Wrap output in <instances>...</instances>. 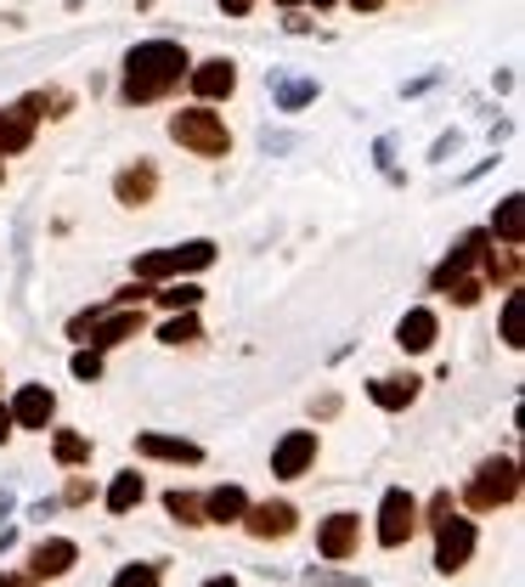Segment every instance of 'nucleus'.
<instances>
[{"label": "nucleus", "mask_w": 525, "mask_h": 587, "mask_svg": "<svg viewBox=\"0 0 525 587\" xmlns=\"http://www.w3.org/2000/svg\"><path fill=\"white\" fill-rule=\"evenodd\" d=\"M181 74H192L187 46H176V40H142V46H130V57H124L119 96H124V103H158L164 91L181 85Z\"/></svg>", "instance_id": "f257e3e1"}, {"label": "nucleus", "mask_w": 525, "mask_h": 587, "mask_svg": "<svg viewBox=\"0 0 525 587\" xmlns=\"http://www.w3.org/2000/svg\"><path fill=\"white\" fill-rule=\"evenodd\" d=\"M170 136L187 153H199V158H226V153H232V130H226L220 113H210V108H181L170 119Z\"/></svg>", "instance_id": "f03ea898"}, {"label": "nucleus", "mask_w": 525, "mask_h": 587, "mask_svg": "<svg viewBox=\"0 0 525 587\" xmlns=\"http://www.w3.org/2000/svg\"><path fill=\"white\" fill-rule=\"evenodd\" d=\"M215 266V243L210 238H192L181 249H153V254H136V283H164V277H181V272H204Z\"/></svg>", "instance_id": "7ed1b4c3"}, {"label": "nucleus", "mask_w": 525, "mask_h": 587, "mask_svg": "<svg viewBox=\"0 0 525 587\" xmlns=\"http://www.w3.org/2000/svg\"><path fill=\"white\" fill-rule=\"evenodd\" d=\"M520 498V464L514 458H486L480 469H475V480H469V492H464V503L469 508H503V503H514Z\"/></svg>", "instance_id": "20e7f679"}, {"label": "nucleus", "mask_w": 525, "mask_h": 587, "mask_svg": "<svg viewBox=\"0 0 525 587\" xmlns=\"http://www.w3.org/2000/svg\"><path fill=\"white\" fill-rule=\"evenodd\" d=\"M469 553H475V519H446V526L435 531V571L441 576H457L469 565Z\"/></svg>", "instance_id": "39448f33"}, {"label": "nucleus", "mask_w": 525, "mask_h": 587, "mask_svg": "<svg viewBox=\"0 0 525 587\" xmlns=\"http://www.w3.org/2000/svg\"><path fill=\"white\" fill-rule=\"evenodd\" d=\"M413 531H418V503L396 486V492H384V503H379V542L384 548H402Z\"/></svg>", "instance_id": "423d86ee"}, {"label": "nucleus", "mask_w": 525, "mask_h": 587, "mask_svg": "<svg viewBox=\"0 0 525 587\" xmlns=\"http://www.w3.org/2000/svg\"><path fill=\"white\" fill-rule=\"evenodd\" d=\"M294 526H300V514H294V503H249L243 508V531L272 542V537H294Z\"/></svg>", "instance_id": "0eeeda50"}, {"label": "nucleus", "mask_w": 525, "mask_h": 587, "mask_svg": "<svg viewBox=\"0 0 525 587\" xmlns=\"http://www.w3.org/2000/svg\"><path fill=\"white\" fill-rule=\"evenodd\" d=\"M187 80H192V96H199V103H220V96L238 91V62H232V57H210V62H199Z\"/></svg>", "instance_id": "6e6552de"}, {"label": "nucleus", "mask_w": 525, "mask_h": 587, "mask_svg": "<svg viewBox=\"0 0 525 587\" xmlns=\"http://www.w3.org/2000/svg\"><path fill=\"white\" fill-rule=\"evenodd\" d=\"M311 464H317V435H311V430L283 435L277 452H272V475H277V480H300Z\"/></svg>", "instance_id": "1a4fd4ad"}, {"label": "nucleus", "mask_w": 525, "mask_h": 587, "mask_svg": "<svg viewBox=\"0 0 525 587\" xmlns=\"http://www.w3.org/2000/svg\"><path fill=\"white\" fill-rule=\"evenodd\" d=\"M7 412H12V430H46L51 412H57V396H51L46 384H23Z\"/></svg>", "instance_id": "9d476101"}, {"label": "nucleus", "mask_w": 525, "mask_h": 587, "mask_svg": "<svg viewBox=\"0 0 525 587\" xmlns=\"http://www.w3.org/2000/svg\"><path fill=\"white\" fill-rule=\"evenodd\" d=\"M356 537H362V519H356V514H327L322 531H317V553H322V560H350Z\"/></svg>", "instance_id": "9b49d317"}, {"label": "nucleus", "mask_w": 525, "mask_h": 587, "mask_svg": "<svg viewBox=\"0 0 525 587\" xmlns=\"http://www.w3.org/2000/svg\"><path fill=\"white\" fill-rule=\"evenodd\" d=\"M85 334H91V350H114V345L142 334V311H103Z\"/></svg>", "instance_id": "f8f14e48"}, {"label": "nucleus", "mask_w": 525, "mask_h": 587, "mask_svg": "<svg viewBox=\"0 0 525 587\" xmlns=\"http://www.w3.org/2000/svg\"><path fill=\"white\" fill-rule=\"evenodd\" d=\"M486 249H491V238H486V232H464V238H457V249L435 266V288H446V283H457V277H469V266H475V260H480Z\"/></svg>", "instance_id": "ddd939ff"}, {"label": "nucleus", "mask_w": 525, "mask_h": 587, "mask_svg": "<svg viewBox=\"0 0 525 587\" xmlns=\"http://www.w3.org/2000/svg\"><path fill=\"white\" fill-rule=\"evenodd\" d=\"M114 192H119V204L142 209V204H153V192H158V170L147 165V158H136L130 170H119V176H114Z\"/></svg>", "instance_id": "4468645a"}, {"label": "nucleus", "mask_w": 525, "mask_h": 587, "mask_svg": "<svg viewBox=\"0 0 525 587\" xmlns=\"http://www.w3.org/2000/svg\"><path fill=\"white\" fill-rule=\"evenodd\" d=\"M74 560H80V548H74L69 537H51V542L35 548V560H28V576H35V582H46V576H69Z\"/></svg>", "instance_id": "2eb2a0df"}, {"label": "nucleus", "mask_w": 525, "mask_h": 587, "mask_svg": "<svg viewBox=\"0 0 525 587\" xmlns=\"http://www.w3.org/2000/svg\"><path fill=\"white\" fill-rule=\"evenodd\" d=\"M28 142H35V113H28L23 103L17 108H0V158L23 153Z\"/></svg>", "instance_id": "dca6fc26"}, {"label": "nucleus", "mask_w": 525, "mask_h": 587, "mask_svg": "<svg viewBox=\"0 0 525 587\" xmlns=\"http://www.w3.org/2000/svg\"><path fill=\"white\" fill-rule=\"evenodd\" d=\"M136 452L142 458H164V464H199L204 458L192 441H176V435H136Z\"/></svg>", "instance_id": "f3484780"}, {"label": "nucleus", "mask_w": 525, "mask_h": 587, "mask_svg": "<svg viewBox=\"0 0 525 587\" xmlns=\"http://www.w3.org/2000/svg\"><path fill=\"white\" fill-rule=\"evenodd\" d=\"M435 334H441L435 311H423V306H418V311H407V316H402L396 345H402V350H430V345H435Z\"/></svg>", "instance_id": "a211bd4d"}, {"label": "nucleus", "mask_w": 525, "mask_h": 587, "mask_svg": "<svg viewBox=\"0 0 525 587\" xmlns=\"http://www.w3.org/2000/svg\"><path fill=\"white\" fill-rule=\"evenodd\" d=\"M249 498H243V486H215V492L204 498V526L215 519V526H232V519H243Z\"/></svg>", "instance_id": "6ab92c4d"}, {"label": "nucleus", "mask_w": 525, "mask_h": 587, "mask_svg": "<svg viewBox=\"0 0 525 587\" xmlns=\"http://www.w3.org/2000/svg\"><path fill=\"white\" fill-rule=\"evenodd\" d=\"M368 396L384 407V412H402V407H413L418 402V379L407 373V379H373L368 384Z\"/></svg>", "instance_id": "aec40b11"}, {"label": "nucleus", "mask_w": 525, "mask_h": 587, "mask_svg": "<svg viewBox=\"0 0 525 587\" xmlns=\"http://www.w3.org/2000/svg\"><path fill=\"white\" fill-rule=\"evenodd\" d=\"M486 238H503V249H520V238H525V199L520 192L498 204V220H491Z\"/></svg>", "instance_id": "412c9836"}, {"label": "nucleus", "mask_w": 525, "mask_h": 587, "mask_svg": "<svg viewBox=\"0 0 525 587\" xmlns=\"http://www.w3.org/2000/svg\"><path fill=\"white\" fill-rule=\"evenodd\" d=\"M486 277L503 283V288H520V249H486Z\"/></svg>", "instance_id": "4be33fe9"}, {"label": "nucleus", "mask_w": 525, "mask_h": 587, "mask_svg": "<svg viewBox=\"0 0 525 587\" xmlns=\"http://www.w3.org/2000/svg\"><path fill=\"white\" fill-rule=\"evenodd\" d=\"M142 498H147V480H142V475H119V480L108 486V508H114V514H130Z\"/></svg>", "instance_id": "5701e85b"}, {"label": "nucleus", "mask_w": 525, "mask_h": 587, "mask_svg": "<svg viewBox=\"0 0 525 587\" xmlns=\"http://www.w3.org/2000/svg\"><path fill=\"white\" fill-rule=\"evenodd\" d=\"M503 345H514V350L525 345V294L520 288L503 300Z\"/></svg>", "instance_id": "b1692460"}, {"label": "nucleus", "mask_w": 525, "mask_h": 587, "mask_svg": "<svg viewBox=\"0 0 525 587\" xmlns=\"http://www.w3.org/2000/svg\"><path fill=\"white\" fill-rule=\"evenodd\" d=\"M51 452H57V464H62V469H74V464H85V458H91V441H85V435H74V430H57Z\"/></svg>", "instance_id": "393cba45"}, {"label": "nucleus", "mask_w": 525, "mask_h": 587, "mask_svg": "<svg viewBox=\"0 0 525 587\" xmlns=\"http://www.w3.org/2000/svg\"><path fill=\"white\" fill-rule=\"evenodd\" d=\"M158 339H164V345H192V339H199V316H192V311H176V316L158 328Z\"/></svg>", "instance_id": "a878e982"}, {"label": "nucleus", "mask_w": 525, "mask_h": 587, "mask_svg": "<svg viewBox=\"0 0 525 587\" xmlns=\"http://www.w3.org/2000/svg\"><path fill=\"white\" fill-rule=\"evenodd\" d=\"M164 508H170L181 526H204V498H192V492H170V498H164Z\"/></svg>", "instance_id": "bb28decb"}, {"label": "nucleus", "mask_w": 525, "mask_h": 587, "mask_svg": "<svg viewBox=\"0 0 525 587\" xmlns=\"http://www.w3.org/2000/svg\"><path fill=\"white\" fill-rule=\"evenodd\" d=\"M199 300H204L199 283H176V288L158 294V306H170V311H199Z\"/></svg>", "instance_id": "cd10ccee"}, {"label": "nucleus", "mask_w": 525, "mask_h": 587, "mask_svg": "<svg viewBox=\"0 0 525 587\" xmlns=\"http://www.w3.org/2000/svg\"><path fill=\"white\" fill-rule=\"evenodd\" d=\"M114 587H158V571H153V565H124V571L114 576Z\"/></svg>", "instance_id": "c85d7f7f"}, {"label": "nucleus", "mask_w": 525, "mask_h": 587, "mask_svg": "<svg viewBox=\"0 0 525 587\" xmlns=\"http://www.w3.org/2000/svg\"><path fill=\"white\" fill-rule=\"evenodd\" d=\"M446 294H452L457 306H475L480 300V277H457V283H446Z\"/></svg>", "instance_id": "c756f323"}, {"label": "nucleus", "mask_w": 525, "mask_h": 587, "mask_svg": "<svg viewBox=\"0 0 525 587\" xmlns=\"http://www.w3.org/2000/svg\"><path fill=\"white\" fill-rule=\"evenodd\" d=\"M74 373L96 384V379H103V350H80V356H74Z\"/></svg>", "instance_id": "7c9ffc66"}, {"label": "nucleus", "mask_w": 525, "mask_h": 587, "mask_svg": "<svg viewBox=\"0 0 525 587\" xmlns=\"http://www.w3.org/2000/svg\"><path fill=\"white\" fill-rule=\"evenodd\" d=\"M277 96H283V108H300V103H311V96H317V85H283Z\"/></svg>", "instance_id": "2f4dec72"}, {"label": "nucleus", "mask_w": 525, "mask_h": 587, "mask_svg": "<svg viewBox=\"0 0 525 587\" xmlns=\"http://www.w3.org/2000/svg\"><path fill=\"white\" fill-rule=\"evenodd\" d=\"M446 519H452V492H441V498L430 503V526H435V531L446 526Z\"/></svg>", "instance_id": "473e14b6"}, {"label": "nucleus", "mask_w": 525, "mask_h": 587, "mask_svg": "<svg viewBox=\"0 0 525 587\" xmlns=\"http://www.w3.org/2000/svg\"><path fill=\"white\" fill-rule=\"evenodd\" d=\"M0 587H35V576H23V571H0Z\"/></svg>", "instance_id": "72a5a7b5"}, {"label": "nucleus", "mask_w": 525, "mask_h": 587, "mask_svg": "<svg viewBox=\"0 0 525 587\" xmlns=\"http://www.w3.org/2000/svg\"><path fill=\"white\" fill-rule=\"evenodd\" d=\"M85 498H91V480L74 475V480H69V503H85Z\"/></svg>", "instance_id": "f704fd0d"}, {"label": "nucleus", "mask_w": 525, "mask_h": 587, "mask_svg": "<svg viewBox=\"0 0 525 587\" xmlns=\"http://www.w3.org/2000/svg\"><path fill=\"white\" fill-rule=\"evenodd\" d=\"M311 582H322V587H356V582H345V576H327V571H311Z\"/></svg>", "instance_id": "c9c22d12"}, {"label": "nucleus", "mask_w": 525, "mask_h": 587, "mask_svg": "<svg viewBox=\"0 0 525 587\" xmlns=\"http://www.w3.org/2000/svg\"><path fill=\"white\" fill-rule=\"evenodd\" d=\"M220 7H226V12H232V17H243V12L254 7V0H220Z\"/></svg>", "instance_id": "e433bc0d"}, {"label": "nucleus", "mask_w": 525, "mask_h": 587, "mask_svg": "<svg viewBox=\"0 0 525 587\" xmlns=\"http://www.w3.org/2000/svg\"><path fill=\"white\" fill-rule=\"evenodd\" d=\"M7 435H12V412H7V407H0V441H7Z\"/></svg>", "instance_id": "4c0bfd02"}, {"label": "nucleus", "mask_w": 525, "mask_h": 587, "mask_svg": "<svg viewBox=\"0 0 525 587\" xmlns=\"http://www.w3.org/2000/svg\"><path fill=\"white\" fill-rule=\"evenodd\" d=\"M204 587H238V582H232V576H210Z\"/></svg>", "instance_id": "58836bf2"}, {"label": "nucleus", "mask_w": 525, "mask_h": 587, "mask_svg": "<svg viewBox=\"0 0 525 587\" xmlns=\"http://www.w3.org/2000/svg\"><path fill=\"white\" fill-rule=\"evenodd\" d=\"M350 7H356V12H373V7H379V0H350Z\"/></svg>", "instance_id": "ea45409f"}, {"label": "nucleus", "mask_w": 525, "mask_h": 587, "mask_svg": "<svg viewBox=\"0 0 525 587\" xmlns=\"http://www.w3.org/2000/svg\"><path fill=\"white\" fill-rule=\"evenodd\" d=\"M277 7H300V0H277Z\"/></svg>", "instance_id": "a19ab883"}, {"label": "nucleus", "mask_w": 525, "mask_h": 587, "mask_svg": "<svg viewBox=\"0 0 525 587\" xmlns=\"http://www.w3.org/2000/svg\"><path fill=\"white\" fill-rule=\"evenodd\" d=\"M317 7H334V0H317Z\"/></svg>", "instance_id": "79ce46f5"}, {"label": "nucleus", "mask_w": 525, "mask_h": 587, "mask_svg": "<svg viewBox=\"0 0 525 587\" xmlns=\"http://www.w3.org/2000/svg\"><path fill=\"white\" fill-rule=\"evenodd\" d=\"M0 176H7V170H0Z\"/></svg>", "instance_id": "37998d69"}]
</instances>
